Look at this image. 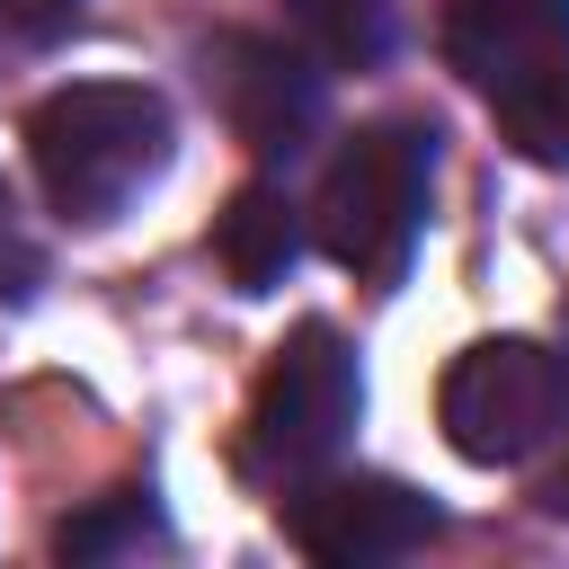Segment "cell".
Instances as JSON below:
<instances>
[{"mask_svg": "<svg viewBox=\"0 0 569 569\" xmlns=\"http://www.w3.org/2000/svg\"><path fill=\"white\" fill-rule=\"evenodd\" d=\"M427 187H436V133L427 124H356L311 196V240L365 276V284H400L418 231H427Z\"/></svg>", "mask_w": 569, "mask_h": 569, "instance_id": "2", "label": "cell"}, {"mask_svg": "<svg viewBox=\"0 0 569 569\" xmlns=\"http://www.w3.org/2000/svg\"><path fill=\"white\" fill-rule=\"evenodd\" d=\"M284 507V533L302 560L320 569H373V560H409L418 542H436V498L409 489V480H382V471H311L302 489L276 498Z\"/></svg>", "mask_w": 569, "mask_h": 569, "instance_id": "5", "label": "cell"}, {"mask_svg": "<svg viewBox=\"0 0 569 569\" xmlns=\"http://www.w3.org/2000/svg\"><path fill=\"white\" fill-rule=\"evenodd\" d=\"M169 525H160V507H151V489H116V498H98L89 516H71L62 533H53V551L62 560H124V551H142V542H160Z\"/></svg>", "mask_w": 569, "mask_h": 569, "instance_id": "11", "label": "cell"}, {"mask_svg": "<svg viewBox=\"0 0 569 569\" xmlns=\"http://www.w3.org/2000/svg\"><path fill=\"white\" fill-rule=\"evenodd\" d=\"M80 27V0H0V36L18 44H62Z\"/></svg>", "mask_w": 569, "mask_h": 569, "instance_id": "13", "label": "cell"}, {"mask_svg": "<svg viewBox=\"0 0 569 569\" xmlns=\"http://www.w3.org/2000/svg\"><path fill=\"white\" fill-rule=\"evenodd\" d=\"M302 258V204L276 187V178H249L231 187V204L213 213V267L240 284V293H276Z\"/></svg>", "mask_w": 569, "mask_h": 569, "instance_id": "8", "label": "cell"}, {"mask_svg": "<svg viewBox=\"0 0 569 569\" xmlns=\"http://www.w3.org/2000/svg\"><path fill=\"white\" fill-rule=\"evenodd\" d=\"M36 284H44V249H36V231L0 178V302H36Z\"/></svg>", "mask_w": 569, "mask_h": 569, "instance_id": "12", "label": "cell"}, {"mask_svg": "<svg viewBox=\"0 0 569 569\" xmlns=\"http://www.w3.org/2000/svg\"><path fill=\"white\" fill-rule=\"evenodd\" d=\"M489 116H498V133H507L525 160L569 169V53L542 62V71H525V80H507V89L489 98Z\"/></svg>", "mask_w": 569, "mask_h": 569, "instance_id": "10", "label": "cell"}, {"mask_svg": "<svg viewBox=\"0 0 569 569\" xmlns=\"http://www.w3.org/2000/svg\"><path fill=\"white\" fill-rule=\"evenodd\" d=\"M284 27L320 71H373L391 53V0H284Z\"/></svg>", "mask_w": 569, "mask_h": 569, "instance_id": "9", "label": "cell"}, {"mask_svg": "<svg viewBox=\"0 0 569 569\" xmlns=\"http://www.w3.org/2000/svg\"><path fill=\"white\" fill-rule=\"evenodd\" d=\"M196 62H204V89H213V116H222L231 142H249L258 160H293V151L320 133V71H311L302 44L222 27V36L196 44Z\"/></svg>", "mask_w": 569, "mask_h": 569, "instance_id": "6", "label": "cell"}, {"mask_svg": "<svg viewBox=\"0 0 569 569\" xmlns=\"http://www.w3.org/2000/svg\"><path fill=\"white\" fill-rule=\"evenodd\" d=\"M551 507H560V516H569V462H560V480H551Z\"/></svg>", "mask_w": 569, "mask_h": 569, "instance_id": "14", "label": "cell"}, {"mask_svg": "<svg viewBox=\"0 0 569 569\" xmlns=\"http://www.w3.org/2000/svg\"><path fill=\"white\" fill-rule=\"evenodd\" d=\"M365 382H356V347L329 320L284 329V347L267 356L258 391H249V471L267 480H311L338 462V445L356 436Z\"/></svg>", "mask_w": 569, "mask_h": 569, "instance_id": "3", "label": "cell"}, {"mask_svg": "<svg viewBox=\"0 0 569 569\" xmlns=\"http://www.w3.org/2000/svg\"><path fill=\"white\" fill-rule=\"evenodd\" d=\"M560 400H569L560 356H542L533 338H480V347H462V356L445 365V382H436V427H445V445H453L462 462L507 471V462H525L533 445H551Z\"/></svg>", "mask_w": 569, "mask_h": 569, "instance_id": "4", "label": "cell"}, {"mask_svg": "<svg viewBox=\"0 0 569 569\" xmlns=\"http://www.w3.org/2000/svg\"><path fill=\"white\" fill-rule=\"evenodd\" d=\"M27 160L62 222H116L169 169V98L142 80H71L36 98Z\"/></svg>", "mask_w": 569, "mask_h": 569, "instance_id": "1", "label": "cell"}, {"mask_svg": "<svg viewBox=\"0 0 569 569\" xmlns=\"http://www.w3.org/2000/svg\"><path fill=\"white\" fill-rule=\"evenodd\" d=\"M560 53H569V0H445V62L480 98Z\"/></svg>", "mask_w": 569, "mask_h": 569, "instance_id": "7", "label": "cell"}]
</instances>
